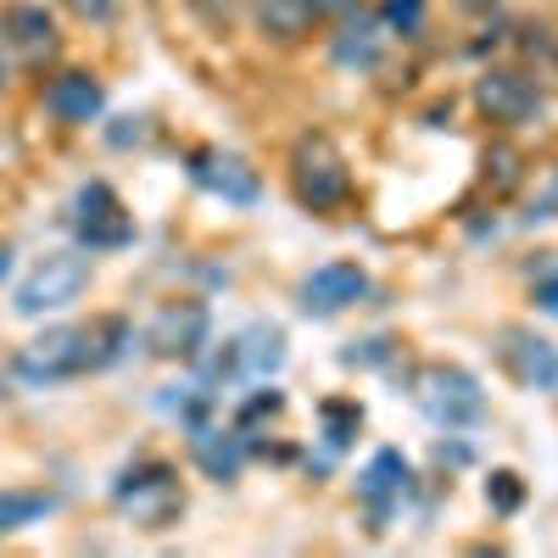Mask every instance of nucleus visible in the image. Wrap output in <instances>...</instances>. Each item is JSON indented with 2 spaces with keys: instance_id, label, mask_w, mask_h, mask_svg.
<instances>
[{
  "instance_id": "obj_1",
  "label": "nucleus",
  "mask_w": 558,
  "mask_h": 558,
  "mask_svg": "<svg viewBox=\"0 0 558 558\" xmlns=\"http://www.w3.org/2000/svg\"><path fill=\"white\" fill-rule=\"evenodd\" d=\"M129 347H134V330H129V318H118V313H101V318H89V324H51V330L34 336L17 352V375L28 386L84 380V375L112 368Z\"/></svg>"
},
{
  "instance_id": "obj_2",
  "label": "nucleus",
  "mask_w": 558,
  "mask_h": 558,
  "mask_svg": "<svg viewBox=\"0 0 558 558\" xmlns=\"http://www.w3.org/2000/svg\"><path fill=\"white\" fill-rule=\"evenodd\" d=\"M112 502L140 525V531H168L184 514V486L179 470L162 458H140L112 481Z\"/></svg>"
},
{
  "instance_id": "obj_3",
  "label": "nucleus",
  "mask_w": 558,
  "mask_h": 558,
  "mask_svg": "<svg viewBox=\"0 0 558 558\" xmlns=\"http://www.w3.org/2000/svg\"><path fill=\"white\" fill-rule=\"evenodd\" d=\"M291 191L302 207L313 213H330L352 196V173H347V157L330 134H302L296 151H291Z\"/></svg>"
},
{
  "instance_id": "obj_4",
  "label": "nucleus",
  "mask_w": 558,
  "mask_h": 558,
  "mask_svg": "<svg viewBox=\"0 0 558 558\" xmlns=\"http://www.w3.org/2000/svg\"><path fill=\"white\" fill-rule=\"evenodd\" d=\"M418 408H425L430 425L441 430H470L481 425V413H486V391L481 380L470 375V368H458V363H430L425 375H418Z\"/></svg>"
},
{
  "instance_id": "obj_5",
  "label": "nucleus",
  "mask_w": 558,
  "mask_h": 558,
  "mask_svg": "<svg viewBox=\"0 0 558 558\" xmlns=\"http://www.w3.org/2000/svg\"><path fill=\"white\" fill-rule=\"evenodd\" d=\"M89 257L84 252H45L17 286V313L23 318H39V313H57V307H73L84 291H89Z\"/></svg>"
},
{
  "instance_id": "obj_6",
  "label": "nucleus",
  "mask_w": 558,
  "mask_h": 558,
  "mask_svg": "<svg viewBox=\"0 0 558 558\" xmlns=\"http://www.w3.org/2000/svg\"><path fill=\"white\" fill-rule=\"evenodd\" d=\"M73 229H78V241L89 252H118V246L134 241V218H129V207L118 202V191L107 179H89L73 196Z\"/></svg>"
},
{
  "instance_id": "obj_7",
  "label": "nucleus",
  "mask_w": 558,
  "mask_h": 558,
  "mask_svg": "<svg viewBox=\"0 0 558 558\" xmlns=\"http://www.w3.org/2000/svg\"><path fill=\"white\" fill-rule=\"evenodd\" d=\"M213 336V313L207 302H168L157 318H151V330H146V347L157 357H179V363H196L202 347Z\"/></svg>"
},
{
  "instance_id": "obj_8",
  "label": "nucleus",
  "mask_w": 558,
  "mask_h": 558,
  "mask_svg": "<svg viewBox=\"0 0 558 558\" xmlns=\"http://www.w3.org/2000/svg\"><path fill=\"white\" fill-rule=\"evenodd\" d=\"M363 296H368V274L357 263H324V268H313L296 286V302L313 318H336V313L357 307Z\"/></svg>"
},
{
  "instance_id": "obj_9",
  "label": "nucleus",
  "mask_w": 558,
  "mask_h": 558,
  "mask_svg": "<svg viewBox=\"0 0 558 558\" xmlns=\"http://www.w3.org/2000/svg\"><path fill=\"white\" fill-rule=\"evenodd\" d=\"M191 179L202 184V191H213V196H223V202H235V207H252V202L263 196L257 168H252L246 157H235V151H213V146L191 151Z\"/></svg>"
},
{
  "instance_id": "obj_10",
  "label": "nucleus",
  "mask_w": 558,
  "mask_h": 558,
  "mask_svg": "<svg viewBox=\"0 0 558 558\" xmlns=\"http://www.w3.org/2000/svg\"><path fill=\"white\" fill-rule=\"evenodd\" d=\"M475 101H481V112L492 123H525V118L542 112V84L525 78V73H502L497 68V73H486L475 84Z\"/></svg>"
},
{
  "instance_id": "obj_11",
  "label": "nucleus",
  "mask_w": 558,
  "mask_h": 558,
  "mask_svg": "<svg viewBox=\"0 0 558 558\" xmlns=\"http://www.w3.org/2000/svg\"><path fill=\"white\" fill-rule=\"evenodd\" d=\"M45 107H51L57 123L84 129V123H96V118L107 112V84H101L96 73H84V68L57 73L51 84H45Z\"/></svg>"
},
{
  "instance_id": "obj_12",
  "label": "nucleus",
  "mask_w": 558,
  "mask_h": 558,
  "mask_svg": "<svg viewBox=\"0 0 558 558\" xmlns=\"http://www.w3.org/2000/svg\"><path fill=\"white\" fill-rule=\"evenodd\" d=\"M0 45H12L23 62H51L57 57V23L45 7H7L0 17Z\"/></svg>"
},
{
  "instance_id": "obj_13",
  "label": "nucleus",
  "mask_w": 558,
  "mask_h": 558,
  "mask_svg": "<svg viewBox=\"0 0 558 558\" xmlns=\"http://www.w3.org/2000/svg\"><path fill=\"white\" fill-rule=\"evenodd\" d=\"M279 363H286V330H279V324H257V330H246L241 341H229V352H223V375L268 380Z\"/></svg>"
},
{
  "instance_id": "obj_14",
  "label": "nucleus",
  "mask_w": 558,
  "mask_h": 558,
  "mask_svg": "<svg viewBox=\"0 0 558 558\" xmlns=\"http://www.w3.org/2000/svg\"><path fill=\"white\" fill-rule=\"evenodd\" d=\"M502 363L514 368L520 386H536V391H558V347L531 336V330H508L502 336Z\"/></svg>"
},
{
  "instance_id": "obj_15",
  "label": "nucleus",
  "mask_w": 558,
  "mask_h": 558,
  "mask_svg": "<svg viewBox=\"0 0 558 558\" xmlns=\"http://www.w3.org/2000/svg\"><path fill=\"white\" fill-rule=\"evenodd\" d=\"M357 492L363 502L375 508V514H391V508L413 492V470H408V458L397 447H380L375 458H368V470L357 475Z\"/></svg>"
},
{
  "instance_id": "obj_16",
  "label": "nucleus",
  "mask_w": 558,
  "mask_h": 558,
  "mask_svg": "<svg viewBox=\"0 0 558 558\" xmlns=\"http://www.w3.org/2000/svg\"><path fill=\"white\" fill-rule=\"evenodd\" d=\"M191 447H196V463L218 486H235L241 481V463H246V436L241 430H207V425H196Z\"/></svg>"
},
{
  "instance_id": "obj_17",
  "label": "nucleus",
  "mask_w": 558,
  "mask_h": 558,
  "mask_svg": "<svg viewBox=\"0 0 558 558\" xmlns=\"http://www.w3.org/2000/svg\"><path fill=\"white\" fill-rule=\"evenodd\" d=\"M380 51H386V23H375V17H357L336 34V68L368 73V68H380Z\"/></svg>"
},
{
  "instance_id": "obj_18",
  "label": "nucleus",
  "mask_w": 558,
  "mask_h": 558,
  "mask_svg": "<svg viewBox=\"0 0 558 558\" xmlns=\"http://www.w3.org/2000/svg\"><path fill=\"white\" fill-rule=\"evenodd\" d=\"M313 23H318L313 0H257V28H263L268 39H279V45L302 39Z\"/></svg>"
},
{
  "instance_id": "obj_19",
  "label": "nucleus",
  "mask_w": 558,
  "mask_h": 558,
  "mask_svg": "<svg viewBox=\"0 0 558 558\" xmlns=\"http://www.w3.org/2000/svg\"><path fill=\"white\" fill-rule=\"evenodd\" d=\"M62 508L57 492H0V536H17L39 520H51Z\"/></svg>"
},
{
  "instance_id": "obj_20",
  "label": "nucleus",
  "mask_w": 558,
  "mask_h": 558,
  "mask_svg": "<svg viewBox=\"0 0 558 558\" xmlns=\"http://www.w3.org/2000/svg\"><path fill=\"white\" fill-rule=\"evenodd\" d=\"M324 425H330V447L341 452L357 436V425H363V408L357 402H324Z\"/></svg>"
},
{
  "instance_id": "obj_21",
  "label": "nucleus",
  "mask_w": 558,
  "mask_h": 558,
  "mask_svg": "<svg viewBox=\"0 0 558 558\" xmlns=\"http://www.w3.org/2000/svg\"><path fill=\"white\" fill-rule=\"evenodd\" d=\"M486 502L497 508V514H514V508L525 502V481H520L514 470H492V481H486Z\"/></svg>"
},
{
  "instance_id": "obj_22",
  "label": "nucleus",
  "mask_w": 558,
  "mask_h": 558,
  "mask_svg": "<svg viewBox=\"0 0 558 558\" xmlns=\"http://www.w3.org/2000/svg\"><path fill=\"white\" fill-rule=\"evenodd\" d=\"M380 23H386L391 34H418V28H425V0H386Z\"/></svg>"
},
{
  "instance_id": "obj_23",
  "label": "nucleus",
  "mask_w": 558,
  "mask_h": 558,
  "mask_svg": "<svg viewBox=\"0 0 558 558\" xmlns=\"http://www.w3.org/2000/svg\"><path fill=\"white\" fill-rule=\"evenodd\" d=\"M536 307H542V313H558V252H553V263L536 274Z\"/></svg>"
},
{
  "instance_id": "obj_24",
  "label": "nucleus",
  "mask_w": 558,
  "mask_h": 558,
  "mask_svg": "<svg viewBox=\"0 0 558 558\" xmlns=\"http://www.w3.org/2000/svg\"><path fill=\"white\" fill-rule=\"evenodd\" d=\"M62 7H68L73 17H84V23H112L118 0H62Z\"/></svg>"
},
{
  "instance_id": "obj_25",
  "label": "nucleus",
  "mask_w": 558,
  "mask_h": 558,
  "mask_svg": "<svg viewBox=\"0 0 558 558\" xmlns=\"http://www.w3.org/2000/svg\"><path fill=\"white\" fill-rule=\"evenodd\" d=\"M531 223H547V218H558V179H547V191L531 202V213H525Z\"/></svg>"
},
{
  "instance_id": "obj_26",
  "label": "nucleus",
  "mask_w": 558,
  "mask_h": 558,
  "mask_svg": "<svg viewBox=\"0 0 558 558\" xmlns=\"http://www.w3.org/2000/svg\"><path fill=\"white\" fill-rule=\"evenodd\" d=\"M318 17H352L357 12V0H313Z\"/></svg>"
},
{
  "instance_id": "obj_27",
  "label": "nucleus",
  "mask_w": 558,
  "mask_h": 558,
  "mask_svg": "<svg viewBox=\"0 0 558 558\" xmlns=\"http://www.w3.org/2000/svg\"><path fill=\"white\" fill-rule=\"evenodd\" d=\"M12 274V246H0V279Z\"/></svg>"
},
{
  "instance_id": "obj_28",
  "label": "nucleus",
  "mask_w": 558,
  "mask_h": 558,
  "mask_svg": "<svg viewBox=\"0 0 558 558\" xmlns=\"http://www.w3.org/2000/svg\"><path fill=\"white\" fill-rule=\"evenodd\" d=\"M0 96H7V45H0Z\"/></svg>"
}]
</instances>
